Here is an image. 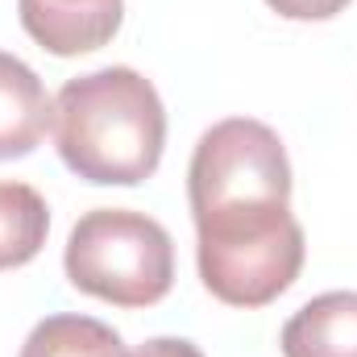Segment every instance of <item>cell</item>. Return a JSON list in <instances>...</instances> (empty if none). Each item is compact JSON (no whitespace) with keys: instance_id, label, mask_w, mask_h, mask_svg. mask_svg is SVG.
I'll return each instance as SVG.
<instances>
[{"instance_id":"3","label":"cell","mask_w":357,"mask_h":357,"mask_svg":"<svg viewBox=\"0 0 357 357\" xmlns=\"http://www.w3.org/2000/svg\"><path fill=\"white\" fill-rule=\"evenodd\" d=\"M63 266L75 291L112 307H150L175 287L171 233L133 208H91L67 237Z\"/></svg>"},{"instance_id":"8","label":"cell","mask_w":357,"mask_h":357,"mask_svg":"<svg viewBox=\"0 0 357 357\" xmlns=\"http://www.w3.org/2000/svg\"><path fill=\"white\" fill-rule=\"evenodd\" d=\"M50 208L29 183H0V270L25 266L42 254Z\"/></svg>"},{"instance_id":"10","label":"cell","mask_w":357,"mask_h":357,"mask_svg":"<svg viewBox=\"0 0 357 357\" xmlns=\"http://www.w3.org/2000/svg\"><path fill=\"white\" fill-rule=\"evenodd\" d=\"M266 4L287 21H328V17L345 13L349 0H266Z\"/></svg>"},{"instance_id":"5","label":"cell","mask_w":357,"mask_h":357,"mask_svg":"<svg viewBox=\"0 0 357 357\" xmlns=\"http://www.w3.org/2000/svg\"><path fill=\"white\" fill-rule=\"evenodd\" d=\"M17 8L25 33L59 59L108 46L125 17V0H17Z\"/></svg>"},{"instance_id":"7","label":"cell","mask_w":357,"mask_h":357,"mask_svg":"<svg viewBox=\"0 0 357 357\" xmlns=\"http://www.w3.org/2000/svg\"><path fill=\"white\" fill-rule=\"evenodd\" d=\"M282 357H357V291H328L282 324Z\"/></svg>"},{"instance_id":"9","label":"cell","mask_w":357,"mask_h":357,"mask_svg":"<svg viewBox=\"0 0 357 357\" xmlns=\"http://www.w3.org/2000/svg\"><path fill=\"white\" fill-rule=\"evenodd\" d=\"M125 345L121 333L91 316H46L21 345V357H96Z\"/></svg>"},{"instance_id":"6","label":"cell","mask_w":357,"mask_h":357,"mask_svg":"<svg viewBox=\"0 0 357 357\" xmlns=\"http://www.w3.org/2000/svg\"><path fill=\"white\" fill-rule=\"evenodd\" d=\"M54 129V100L46 96L33 67L0 50V162L25 158Z\"/></svg>"},{"instance_id":"11","label":"cell","mask_w":357,"mask_h":357,"mask_svg":"<svg viewBox=\"0 0 357 357\" xmlns=\"http://www.w3.org/2000/svg\"><path fill=\"white\" fill-rule=\"evenodd\" d=\"M96 357H204V354H199L191 341H183V337H154V341H146V345H137V349L116 345V349L96 354Z\"/></svg>"},{"instance_id":"1","label":"cell","mask_w":357,"mask_h":357,"mask_svg":"<svg viewBox=\"0 0 357 357\" xmlns=\"http://www.w3.org/2000/svg\"><path fill=\"white\" fill-rule=\"evenodd\" d=\"M54 146L63 162L100 187H137L158 171L167 108L133 67H100L54 96Z\"/></svg>"},{"instance_id":"4","label":"cell","mask_w":357,"mask_h":357,"mask_svg":"<svg viewBox=\"0 0 357 357\" xmlns=\"http://www.w3.org/2000/svg\"><path fill=\"white\" fill-rule=\"evenodd\" d=\"M187 199L191 216L245 204H291V162L278 133L250 116L212 125L195 142L187 167Z\"/></svg>"},{"instance_id":"2","label":"cell","mask_w":357,"mask_h":357,"mask_svg":"<svg viewBox=\"0 0 357 357\" xmlns=\"http://www.w3.org/2000/svg\"><path fill=\"white\" fill-rule=\"evenodd\" d=\"M303 229L291 204H245L195 216L204 287L229 307H266L303 270Z\"/></svg>"}]
</instances>
